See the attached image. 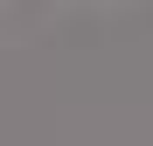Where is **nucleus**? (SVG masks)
Masks as SVG:
<instances>
[]
</instances>
